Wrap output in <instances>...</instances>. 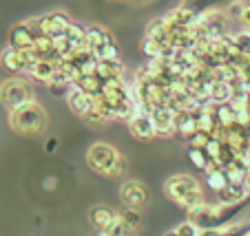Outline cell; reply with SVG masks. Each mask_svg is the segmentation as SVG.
<instances>
[{
	"mask_svg": "<svg viewBox=\"0 0 250 236\" xmlns=\"http://www.w3.org/2000/svg\"><path fill=\"white\" fill-rule=\"evenodd\" d=\"M164 192L170 201L182 205L188 217H193L195 212H199V210L206 205L202 185H199V181L190 175H173L164 183Z\"/></svg>",
	"mask_w": 250,
	"mask_h": 236,
	"instance_id": "1",
	"label": "cell"
},
{
	"mask_svg": "<svg viewBox=\"0 0 250 236\" xmlns=\"http://www.w3.org/2000/svg\"><path fill=\"white\" fill-rule=\"evenodd\" d=\"M9 126L20 135H40L47 128V110L36 102H27V104L18 106V109L9 110Z\"/></svg>",
	"mask_w": 250,
	"mask_h": 236,
	"instance_id": "2",
	"label": "cell"
},
{
	"mask_svg": "<svg viewBox=\"0 0 250 236\" xmlns=\"http://www.w3.org/2000/svg\"><path fill=\"white\" fill-rule=\"evenodd\" d=\"M33 99V86L22 77H9L7 82L0 84V102L9 110L27 104Z\"/></svg>",
	"mask_w": 250,
	"mask_h": 236,
	"instance_id": "3",
	"label": "cell"
},
{
	"mask_svg": "<svg viewBox=\"0 0 250 236\" xmlns=\"http://www.w3.org/2000/svg\"><path fill=\"white\" fill-rule=\"evenodd\" d=\"M118 157H120V152L115 150L113 146H109V144H104V142H98L89 148V152H86V163H89V168L93 172L106 177L109 170L113 168Z\"/></svg>",
	"mask_w": 250,
	"mask_h": 236,
	"instance_id": "4",
	"label": "cell"
},
{
	"mask_svg": "<svg viewBox=\"0 0 250 236\" xmlns=\"http://www.w3.org/2000/svg\"><path fill=\"white\" fill-rule=\"evenodd\" d=\"M120 199H122L124 205H133V208H146L148 201H151V194L148 188L142 181H126V183L120 188Z\"/></svg>",
	"mask_w": 250,
	"mask_h": 236,
	"instance_id": "5",
	"label": "cell"
},
{
	"mask_svg": "<svg viewBox=\"0 0 250 236\" xmlns=\"http://www.w3.org/2000/svg\"><path fill=\"white\" fill-rule=\"evenodd\" d=\"M36 24H38L40 33L53 38V36H60V33L66 31V27L71 24V18L64 14V11H49V14H42L36 18Z\"/></svg>",
	"mask_w": 250,
	"mask_h": 236,
	"instance_id": "6",
	"label": "cell"
},
{
	"mask_svg": "<svg viewBox=\"0 0 250 236\" xmlns=\"http://www.w3.org/2000/svg\"><path fill=\"white\" fill-rule=\"evenodd\" d=\"M128 130L135 139L140 142H151V139L157 137L155 124H153V117L148 113H135L131 119H128Z\"/></svg>",
	"mask_w": 250,
	"mask_h": 236,
	"instance_id": "7",
	"label": "cell"
},
{
	"mask_svg": "<svg viewBox=\"0 0 250 236\" xmlns=\"http://www.w3.org/2000/svg\"><path fill=\"white\" fill-rule=\"evenodd\" d=\"M153 124H155L157 137H173L175 135V113L166 104H157L151 110Z\"/></svg>",
	"mask_w": 250,
	"mask_h": 236,
	"instance_id": "8",
	"label": "cell"
},
{
	"mask_svg": "<svg viewBox=\"0 0 250 236\" xmlns=\"http://www.w3.org/2000/svg\"><path fill=\"white\" fill-rule=\"evenodd\" d=\"M66 104H69V109L73 110L76 115L84 117V115L93 109L95 97L93 95H89L86 91H82L80 86H71V91L66 93Z\"/></svg>",
	"mask_w": 250,
	"mask_h": 236,
	"instance_id": "9",
	"label": "cell"
},
{
	"mask_svg": "<svg viewBox=\"0 0 250 236\" xmlns=\"http://www.w3.org/2000/svg\"><path fill=\"white\" fill-rule=\"evenodd\" d=\"M36 40H38V36H36V31L31 29V24L29 22L16 24V27H11V31H9V44L14 49L36 47Z\"/></svg>",
	"mask_w": 250,
	"mask_h": 236,
	"instance_id": "10",
	"label": "cell"
},
{
	"mask_svg": "<svg viewBox=\"0 0 250 236\" xmlns=\"http://www.w3.org/2000/svg\"><path fill=\"white\" fill-rule=\"evenodd\" d=\"M56 71H58V62L40 57L38 62H33L31 66H27V71L24 73H27L31 80L40 82V84H49V82L53 80V75H56Z\"/></svg>",
	"mask_w": 250,
	"mask_h": 236,
	"instance_id": "11",
	"label": "cell"
},
{
	"mask_svg": "<svg viewBox=\"0 0 250 236\" xmlns=\"http://www.w3.org/2000/svg\"><path fill=\"white\" fill-rule=\"evenodd\" d=\"M89 221L95 230H109L118 221V212L111 210L109 205H93L89 210Z\"/></svg>",
	"mask_w": 250,
	"mask_h": 236,
	"instance_id": "12",
	"label": "cell"
},
{
	"mask_svg": "<svg viewBox=\"0 0 250 236\" xmlns=\"http://www.w3.org/2000/svg\"><path fill=\"white\" fill-rule=\"evenodd\" d=\"M217 194H219V203H226V205L246 203V201H248V197H250L244 183H230V181H228L226 188H222Z\"/></svg>",
	"mask_w": 250,
	"mask_h": 236,
	"instance_id": "13",
	"label": "cell"
},
{
	"mask_svg": "<svg viewBox=\"0 0 250 236\" xmlns=\"http://www.w3.org/2000/svg\"><path fill=\"white\" fill-rule=\"evenodd\" d=\"M195 130H199L195 113H190V110H180V113H175V135H177V137L188 142L190 135H193Z\"/></svg>",
	"mask_w": 250,
	"mask_h": 236,
	"instance_id": "14",
	"label": "cell"
},
{
	"mask_svg": "<svg viewBox=\"0 0 250 236\" xmlns=\"http://www.w3.org/2000/svg\"><path fill=\"white\" fill-rule=\"evenodd\" d=\"M0 64H2V69H5V71L14 73V75H18V73H24V69H27V64H24V60H22V53H20V49H14L11 44L2 53H0Z\"/></svg>",
	"mask_w": 250,
	"mask_h": 236,
	"instance_id": "15",
	"label": "cell"
},
{
	"mask_svg": "<svg viewBox=\"0 0 250 236\" xmlns=\"http://www.w3.org/2000/svg\"><path fill=\"white\" fill-rule=\"evenodd\" d=\"M102 80H111V77H122L124 75V64L120 57H109V60H98V69H95Z\"/></svg>",
	"mask_w": 250,
	"mask_h": 236,
	"instance_id": "16",
	"label": "cell"
},
{
	"mask_svg": "<svg viewBox=\"0 0 250 236\" xmlns=\"http://www.w3.org/2000/svg\"><path fill=\"white\" fill-rule=\"evenodd\" d=\"M64 36H66V40H69V44L73 47V51L86 47V27H82V24H78V22L71 20V24L66 27Z\"/></svg>",
	"mask_w": 250,
	"mask_h": 236,
	"instance_id": "17",
	"label": "cell"
},
{
	"mask_svg": "<svg viewBox=\"0 0 250 236\" xmlns=\"http://www.w3.org/2000/svg\"><path fill=\"white\" fill-rule=\"evenodd\" d=\"M118 218L126 223L131 230H140L142 223H144L142 210H140V208H133V205H122V208L118 210Z\"/></svg>",
	"mask_w": 250,
	"mask_h": 236,
	"instance_id": "18",
	"label": "cell"
},
{
	"mask_svg": "<svg viewBox=\"0 0 250 236\" xmlns=\"http://www.w3.org/2000/svg\"><path fill=\"white\" fill-rule=\"evenodd\" d=\"M73 86H80V89H82V91H86L89 95L98 97V95L102 93L104 80L98 75V73H89V75H80V77H78V82H76Z\"/></svg>",
	"mask_w": 250,
	"mask_h": 236,
	"instance_id": "19",
	"label": "cell"
},
{
	"mask_svg": "<svg viewBox=\"0 0 250 236\" xmlns=\"http://www.w3.org/2000/svg\"><path fill=\"white\" fill-rule=\"evenodd\" d=\"M93 55L98 57V60H109V57H120V49H118V42L113 40V36H106V40H104L102 44H98V47L93 49Z\"/></svg>",
	"mask_w": 250,
	"mask_h": 236,
	"instance_id": "20",
	"label": "cell"
},
{
	"mask_svg": "<svg viewBox=\"0 0 250 236\" xmlns=\"http://www.w3.org/2000/svg\"><path fill=\"white\" fill-rule=\"evenodd\" d=\"M215 117H217L219 126L226 128L237 122V110L230 106V102H226V104H215Z\"/></svg>",
	"mask_w": 250,
	"mask_h": 236,
	"instance_id": "21",
	"label": "cell"
},
{
	"mask_svg": "<svg viewBox=\"0 0 250 236\" xmlns=\"http://www.w3.org/2000/svg\"><path fill=\"white\" fill-rule=\"evenodd\" d=\"M106 36H109V31L104 27H100V24H89V27H86V49L93 51L98 44H102L104 40H106Z\"/></svg>",
	"mask_w": 250,
	"mask_h": 236,
	"instance_id": "22",
	"label": "cell"
},
{
	"mask_svg": "<svg viewBox=\"0 0 250 236\" xmlns=\"http://www.w3.org/2000/svg\"><path fill=\"white\" fill-rule=\"evenodd\" d=\"M228 183V175H226V168H217L206 175V185L212 190V192H219L222 188H226Z\"/></svg>",
	"mask_w": 250,
	"mask_h": 236,
	"instance_id": "23",
	"label": "cell"
},
{
	"mask_svg": "<svg viewBox=\"0 0 250 236\" xmlns=\"http://www.w3.org/2000/svg\"><path fill=\"white\" fill-rule=\"evenodd\" d=\"M186 155H188V161L195 165V168H199V170H204L208 165V161H210V157L206 155V150L204 148H193L188 146V150H186Z\"/></svg>",
	"mask_w": 250,
	"mask_h": 236,
	"instance_id": "24",
	"label": "cell"
},
{
	"mask_svg": "<svg viewBox=\"0 0 250 236\" xmlns=\"http://www.w3.org/2000/svg\"><path fill=\"white\" fill-rule=\"evenodd\" d=\"M162 47H164V44H162L160 40H155L153 36H144V40H142V53H144L148 60H151V57H160Z\"/></svg>",
	"mask_w": 250,
	"mask_h": 236,
	"instance_id": "25",
	"label": "cell"
},
{
	"mask_svg": "<svg viewBox=\"0 0 250 236\" xmlns=\"http://www.w3.org/2000/svg\"><path fill=\"white\" fill-rule=\"evenodd\" d=\"M232 40H235L237 49L244 57H250V29H244L239 33H232Z\"/></svg>",
	"mask_w": 250,
	"mask_h": 236,
	"instance_id": "26",
	"label": "cell"
},
{
	"mask_svg": "<svg viewBox=\"0 0 250 236\" xmlns=\"http://www.w3.org/2000/svg\"><path fill=\"white\" fill-rule=\"evenodd\" d=\"M84 119H86V122H89V124H93V126H100V124H106V122H111V119H109V115L104 113V110H100L95 104H93V109H91L89 113L84 115Z\"/></svg>",
	"mask_w": 250,
	"mask_h": 236,
	"instance_id": "27",
	"label": "cell"
},
{
	"mask_svg": "<svg viewBox=\"0 0 250 236\" xmlns=\"http://www.w3.org/2000/svg\"><path fill=\"white\" fill-rule=\"evenodd\" d=\"M104 232H106L109 236H133V232H135V230H131V227H128L126 223L120 221V218H118V221H115L113 225L109 227V230H104Z\"/></svg>",
	"mask_w": 250,
	"mask_h": 236,
	"instance_id": "28",
	"label": "cell"
},
{
	"mask_svg": "<svg viewBox=\"0 0 250 236\" xmlns=\"http://www.w3.org/2000/svg\"><path fill=\"white\" fill-rule=\"evenodd\" d=\"M222 148H224V142L219 137H212L210 135V139H208V144H206V148H204V150H206V155L210 157V159H215L217 161V157H219V152H222Z\"/></svg>",
	"mask_w": 250,
	"mask_h": 236,
	"instance_id": "29",
	"label": "cell"
},
{
	"mask_svg": "<svg viewBox=\"0 0 250 236\" xmlns=\"http://www.w3.org/2000/svg\"><path fill=\"white\" fill-rule=\"evenodd\" d=\"M208 139H210V132H206V130H195L193 135H190V139H188V146H193V148H206Z\"/></svg>",
	"mask_w": 250,
	"mask_h": 236,
	"instance_id": "30",
	"label": "cell"
},
{
	"mask_svg": "<svg viewBox=\"0 0 250 236\" xmlns=\"http://www.w3.org/2000/svg\"><path fill=\"white\" fill-rule=\"evenodd\" d=\"M177 236H197L199 234V225L195 221H184L182 225H177Z\"/></svg>",
	"mask_w": 250,
	"mask_h": 236,
	"instance_id": "31",
	"label": "cell"
},
{
	"mask_svg": "<svg viewBox=\"0 0 250 236\" xmlns=\"http://www.w3.org/2000/svg\"><path fill=\"white\" fill-rule=\"evenodd\" d=\"M244 9H246L244 0H235V2H230V7L226 9V14H228V18L230 20H239L241 14H244Z\"/></svg>",
	"mask_w": 250,
	"mask_h": 236,
	"instance_id": "32",
	"label": "cell"
},
{
	"mask_svg": "<svg viewBox=\"0 0 250 236\" xmlns=\"http://www.w3.org/2000/svg\"><path fill=\"white\" fill-rule=\"evenodd\" d=\"M124 170H126V159H124L122 155L115 159V163H113V168L109 170V175L106 177H111V179H118V177H122L124 175Z\"/></svg>",
	"mask_w": 250,
	"mask_h": 236,
	"instance_id": "33",
	"label": "cell"
},
{
	"mask_svg": "<svg viewBox=\"0 0 250 236\" xmlns=\"http://www.w3.org/2000/svg\"><path fill=\"white\" fill-rule=\"evenodd\" d=\"M197 236H222V234H219V227H199Z\"/></svg>",
	"mask_w": 250,
	"mask_h": 236,
	"instance_id": "34",
	"label": "cell"
},
{
	"mask_svg": "<svg viewBox=\"0 0 250 236\" xmlns=\"http://www.w3.org/2000/svg\"><path fill=\"white\" fill-rule=\"evenodd\" d=\"M239 22H241V24H244V27H246V29H250V5H246V9H244V14H241Z\"/></svg>",
	"mask_w": 250,
	"mask_h": 236,
	"instance_id": "35",
	"label": "cell"
},
{
	"mask_svg": "<svg viewBox=\"0 0 250 236\" xmlns=\"http://www.w3.org/2000/svg\"><path fill=\"white\" fill-rule=\"evenodd\" d=\"M56 148H58V139H56V137L47 139V144H44V150H47V152H53Z\"/></svg>",
	"mask_w": 250,
	"mask_h": 236,
	"instance_id": "36",
	"label": "cell"
},
{
	"mask_svg": "<svg viewBox=\"0 0 250 236\" xmlns=\"http://www.w3.org/2000/svg\"><path fill=\"white\" fill-rule=\"evenodd\" d=\"M244 185H246V190H248V194H250V170H248V177H246Z\"/></svg>",
	"mask_w": 250,
	"mask_h": 236,
	"instance_id": "37",
	"label": "cell"
},
{
	"mask_svg": "<svg viewBox=\"0 0 250 236\" xmlns=\"http://www.w3.org/2000/svg\"><path fill=\"white\" fill-rule=\"evenodd\" d=\"M164 236H177V232H175V230H170V232H166Z\"/></svg>",
	"mask_w": 250,
	"mask_h": 236,
	"instance_id": "38",
	"label": "cell"
},
{
	"mask_svg": "<svg viewBox=\"0 0 250 236\" xmlns=\"http://www.w3.org/2000/svg\"><path fill=\"white\" fill-rule=\"evenodd\" d=\"M95 236H109V234H106L104 230H98V234H95Z\"/></svg>",
	"mask_w": 250,
	"mask_h": 236,
	"instance_id": "39",
	"label": "cell"
},
{
	"mask_svg": "<svg viewBox=\"0 0 250 236\" xmlns=\"http://www.w3.org/2000/svg\"><path fill=\"white\" fill-rule=\"evenodd\" d=\"M244 236H250V230H248V232H244Z\"/></svg>",
	"mask_w": 250,
	"mask_h": 236,
	"instance_id": "40",
	"label": "cell"
}]
</instances>
